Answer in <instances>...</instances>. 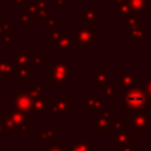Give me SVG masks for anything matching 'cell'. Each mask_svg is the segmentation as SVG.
I'll use <instances>...</instances> for the list:
<instances>
[{"mask_svg": "<svg viewBox=\"0 0 151 151\" xmlns=\"http://www.w3.org/2000/svg\"><path fill=\"white\" fill-rule=\"evenodd\" d=\"M121 106L129 110H145L150 109L151 102L142 88H129L123 90V98Z\"/></svg>", "mask_w": 151, "mask_h": 151, "instance_id": "cell-1", "label": "cell"}, {"mask_svg": "<svg viewBox=\"0 0 151 151\" xmlns=\"http://www.w3.org/2000/svg\"><path fill=\"white\" fill-rule=\"evenodd\" d=\"M127 125L133 129V133H146V129L150 126V117L143 110H129Z\"/></svg>", "mask_w": 151, "mask_h": 151, "instance_id": "cell-2", "label": "cell"}, {"mask_svg": "<svg viewBox=\"0 0 151 151\" xmlns=\"http://www.w3.org/2000/svg\"><path fill=\"white\" fill-rule=\"evenodd\" d=\"M72 107H73V105H72L70 102H68L66 99L56 98L55 105L50 107V110H52L50 113H53V114H65V113L68 111V110H70Z\"/></svg>", "mask_w": 151, "mask_h": 151, "instance_id": "cell-3", "label": "cell"}, {"mask_svg": "<svg viewBox=\"0 0 151 151\" xmlns=\"http://www.w3.org/2000/svg\"><path fill=\"white\" fill-rule=\"evenodd\" d=\"M68 151H91L90 139H73Z\"/></svg>", "mask_w": 151, "mask_h": 151, "instance_id": "cell-4", "label": "cell"}, {"mask_svg": "<svg viewBox=\"0 0 151 151\" xmlns=\"http://www.w3.org/2000/svg\"><path fill=\"white\" fill-rule=\"evenodd\" d=\"M115 142L119 145L121 147L122 146H134V135L133 133H117L115 134Z\"/></svg>", "mask_w": 151, "mask_h": 151, "instance_id": "cell-5", "label": "cell"}, {"mask_svg": "<svg viewBox=\"0 0 151 151\" xmlns=\"http://www.w3.org/2000/svg\"><path fill=\"white\" fill-rule=\"evenodd\" d=\"M91 126L96 127L99 134H106V133H109V130L111 129V123H110L109 121H106L105 118H98L96 122L91 123Z\"/></svg>", "mask_w": 151, "mask_h": 151, "instance_id": "cell-6", "label": "cell"}, {"mask_svg": "<svg viewBox=\"0 0 151 151\" xmlns=\"http://www.w3.org/2000/svg\"><path fill=\"white\" fill-rule=\"evenodd\" d=\"M16 106L20 110H24V111H28L32 106V101L28 96H20L17 99H15Z\"/></svg>", "mask_w": 151, "mask_h": 151, "instance_id": "cell-7", "label": "cell"}, {"mask_svg": "<svg viewBox=\"0 0 151 151\" xmlns=\"http://www.w3.org/2000/svg\"><path fill=\"white\" fill-rule=\"evenodd\" d=\"M33 111H39L42 114H49V110H48V98H40L35 102V107Z\"/></svg>", "mask_w": 151, "mask_h": 151, "instance_id": "cell-8", "label": "cell"}, {"mask_svg": "<svg viewBox=\"0 0 151 151\" xmlns=\"http://www.w3.org/2000/svg\"><path fill=\"white\" fill-rule=\"evenodd\" d=\"M86 106L90 107V109H102V101L98 98H94V97H90V98H86Z\"/></svg>", "mask_w": 151, "mask_h": 151, "instance_id": "cell-9", "label": "cell"}, {"mask_svg": "<svg viewBox=\"0 0 151 151\" xmlns=\"http://www.w3.org/2000/svg\"><path fill=\"white\" fill-rule=\"evenodd\" d=\"M56 138V129H45L40 134V139H55Z\"/></svg>", "mask_w": 151, "mask_h": 151, "instance_id": "cell-10", "label": "cell"}, {"mask_svg": "<svg viewBox=\"0 0 151 151\" xmlns=\"http://www.w3.org/2000/svg\"><path fill=\"white\" fill-rule=\"evenodd\" d=\"M42 151H68V146L65 145H49V146H44Z\"/></svg>", "mask_w": 151, "mask_h": 151, "instance_id": "cell-11", "label": "cell"}, {"mask_svg": "<svg viewBox=\"0 0 151 151\" xmlns=\"http://www.w3.org/2000/svg\"><path fill=\"white\" fill-rule=\"evenodd\" d=\"M113 127H114V130L117 133H126L129 129V125H127V122H114Z\"/></svg>", "mask_w": 151, "mask_h": 151, "instance_id": "cell-12", "label": "cell"}, {"mask_svg": "<svg viewBox=\"0 0 151 151\" xmlns=\"http://www.w3.org/2000/svg\"><path fill=\"white\" fill-rule=\"evenodd\" d=\"M104 94L106 97H113L115 94V91H114V89L111 88V86H109V85H106L104 88Z\"/></svg>", "mask_w": 151, "mask_h": 151, "instance_id": "cell-13", "label": "cell"}, {"mask_svg": "<svg viewBox=\"0 0 151 151\" xmlns=\"http://www.w3.org/2000/svg\"><path fill=\"white\" fill-rule=\"evenodd\" d=\"M121 151H134V146H122Z\"/></svg>", "mask_w": 151, "mask_h": 151, "instance_id": "cell-14", "label": "cell"}, {"mask_svg": "<svg viewBox=\"0 0 151 151\" xmlns=\"http://www.w3.org/2000/svg\"><path fill=\"white\" fill-rule=\"evenodd\" d=\"M150 119H151V117H150Z\"/></svg>", "mask_w": 151, "mask_h": 151, "instance_id": "cell-15", "label": "cell"}]
</instances>
